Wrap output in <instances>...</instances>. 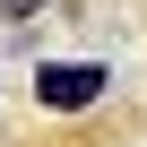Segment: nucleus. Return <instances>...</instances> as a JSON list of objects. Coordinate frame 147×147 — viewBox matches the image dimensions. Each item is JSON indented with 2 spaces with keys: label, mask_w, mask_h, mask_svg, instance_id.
Returning a JSON list of instances; mask_svg holds the SVG:
<instances>
[{
  "label": "nucleus",
  "mask_w": 147,
  "mask_h": 147,
  "mask_svg": "<svg viewBox=\"0 0 147 147\" xmlns=\"http://www.w3.org/2000/svg\"><path fill=\"white\" fill-rule=\"evenodd\" d=\"M104 87H113L104 61H43L35 69V104H52V113H87Z\"/></svg>",
  "instance_id": "1"
},
{
  "label": "nucleus",
  "mask_w": 147,
  "mask_h": 147,
  "mask_svg": "<svg viewBox=\"0 0 147 147\" xmlns=\"http://www.w3.org/2000/svg\"><path fill=\"white\" fill-rule=\"evenodd\" d=\"M43 9V0H0V18H35Z\"/></svg>",
  "instance_id": "2"
}]
</instances>
